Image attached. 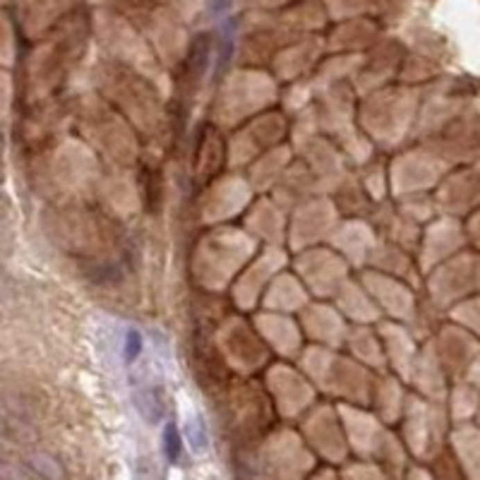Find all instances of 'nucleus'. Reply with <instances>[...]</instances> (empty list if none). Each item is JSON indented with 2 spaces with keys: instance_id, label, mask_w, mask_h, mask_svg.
I'll return each instance as SVG.
<instances>
[{
  "instance_id": "1",
  "label": "nucleus",
  "mask_w": 480,
  "mask_h": 480,
  "mask_svg": "<svg viewBox=\"0 0 480 480\" xmlns=\"http://www.w3.org/2000/svg\"><path fill=\"white\" fill-rule=\"evenodd\" d=\"M132 404L137 409V413L147 422H151V425L164 418V401L156 396L154 389H135Z\"/></svg>"
},
{
  "instance_id": "2",
  "label": "nucleus",
  "mask_w": 480,
  "mask_h": 480,
  "mask_svg": "<svg viewBox=\"0 0 480 480\" xmlns=\"http://www.w3.org/2000/svg\"><path fill=\"white\" fill-rule=\"evenodd\" d=\"M185 437H187V442H190L192 452H197V454L207 452V447H209V432H207V425L202 415H190V418H187Z\"/></svg>"
},
{
  "instance_id": "3",
  "label": "nucleus",
  "mask_w": 480,
  "mask_h": 480,
  "mask_svg": "<svg viewBox=\"0 0 480 480\" xmlns=\"http://www.w3.org/2000/svg\"><path fill=\"white\" fill-rule=\"evenodd\" d=\"M164 452H166V458L171 463H175L180 458V452H182V442H180V432L173 422H166L164 427Z\"/></svg>"
},
{
  "instance_id": "4",
  "label": "nucleus",
  "mask_w": 480,
  "mask_h": 480,
  "mask_svg": "<svg viewBox=\"0 0 480 480\" xmlns=\"http://www.w3.org/2000/svg\"><path fill=\"white\" fill-rule=\"evenodd\" d=\"M139 353H142V334L137 329H128V334H125V346H123L125 363H132Z\"/></svg>"
}]
</instances>
